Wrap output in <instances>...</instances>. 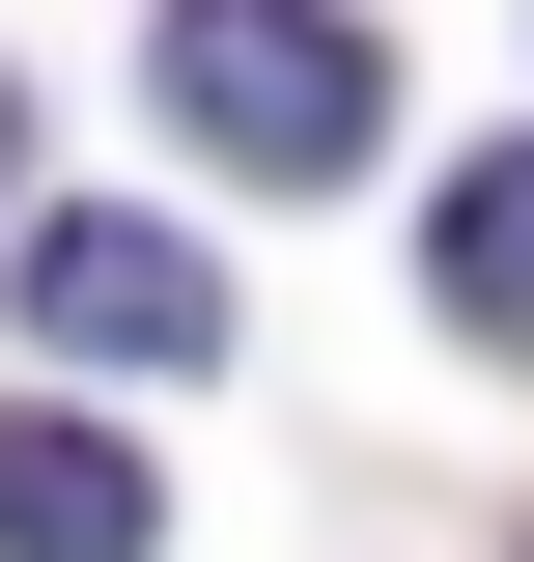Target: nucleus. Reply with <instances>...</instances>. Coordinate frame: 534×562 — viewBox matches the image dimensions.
Segmentation results:
<instances>
[{
	"label": "nucleus",
	"instance_id": "1",
	"mask_svg": "<svg viewBox=\"0 0 534 562\" xmlns=\"http://www.w3.org/2000/svg\"><path fill=\"white\" fill-rule=\"evenodd\" d=\"M366 113H394V85H366V29H337V0H169V140H198V169L337 198V169H366Z\"/></svg>",
	"mask_w": 534,
	"mask_h": 562
},
{
	"label": "nucleus",
	"instance_id": "2",
	"mask_svg": "<svg viewBox=\"0 0 534 562\" xmlns=\"http://www.w3.org/2000/svg\"><path fill=\"white\" fill-rule=\"evenodd\" d=\"M0 310H29L57 366H225V281H198V225H141V198H29Z\"/></svg>",
	"mask_w": 534,
	"mask_h": 562
},
{
	"label": "nucleus",
	"instance_id": "3",
	"mask_svg": "<svg viewBox=\"0 0 534 562\" xmlns=\"http://www.w3.org/2000/svg\"><path fill=\"white\" fill-rule=\"evenodd\" d=\"M141 535H169V479H141L113 422H29L0 394V562H141Z\"/></svg>",
	"mask_w": 534,
	"mask_h": 562
},
{
	"label": "nucleus",
	"instance_id": "4",
	"mask_svg": "<svg viewBox=\"0 0 534 562\" xmlns=\"http://www.w3.org/2000/svg\"><path fill=\"white\" fill-rule=\"evenodd\" d=\"M422 281H450V338H478V366H534V140H478L450 198H422Z\"/></svg>",
	"mask_w": 534,
	"mask_h": 562
},
{
	"label": "nucleus",
	"instance_id": "5",
	"mask_svg": "<svg viewBox=\"0 0 534 562\" xmlns=\"http://www.w3.org/2000/svg\"><path fill=\"white\" fill-rule=\"evenodd\" d=\"M0 198H29V85H0Z\"/></svg>",
	"mask_w": 534,
	"mask_h": 562
}]
</instances>
